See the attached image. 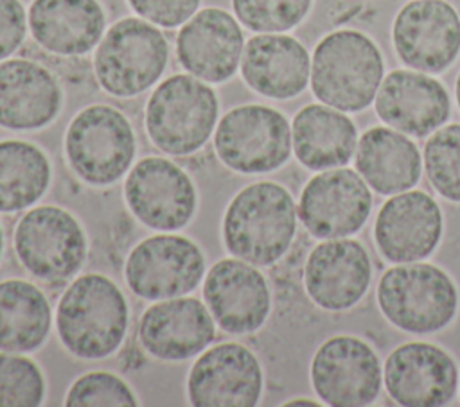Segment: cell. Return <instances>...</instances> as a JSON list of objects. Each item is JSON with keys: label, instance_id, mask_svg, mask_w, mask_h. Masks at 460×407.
Segmentation results:
<instances>
[{"label": "cell", "instance_id": "6da1fadb", "mask_svg": "<svg viewBox=\"0 0 460 407\" xmlns=\"http://www.w3.org/2000/svg\"><path fill=\"white\" fill-rule=\"evenodd\" d=\"M296 231V208L279 183L257 181L235 194L223 219L226 249L253 265H271L289 249Z\"/></svg>", "mask_w": 460, "mask_h": 407}, {"label": "cell", "instance_id": "7a4b0ae2", "mask_svg": "<svg viewBox=\"0 0 460 407\" xmlns=\"http://www.w3.org/2000/svg\"><path fill=\"white\" fill-rule=\"evenodd\" d=\"M56 328L72 355L104 359L126 337V298L110 278L83 274L63 292L56 310Z\"/></svg>", "mask_w": 460, "mask_h": 407}, {"label": "cell", "instance_id": "3957f363", "mask_svg": "<svg viewBox=\"0 0 460 407\" xmlns=\"http://www.w3.org/2000/svg\"><path fill=\"white\" fill-rule=\"evenodd\" d=\"M381 81V52L363 32L334 30L316 45L311 88L323 104L340 111H361L374 100Z\"/></svg>", "mask_w": 460, "mask_h": 407}, {"label": "cell", "instance_id": "277c9868", "mask_svg": "<svg viewBox=\"0 0 460 407\" xmlns=\"http://www.w3.org/2000/svg\"><path fill=\"white\" fill-rule=\"evenodd\" d=\"M377 305L397 328L431 333L451 323L458 290L446 271L431 264L406 262L386 269L377 283Z\"/></svg>", "mask_w": 460, "mask_h": 407}, {"label": "cell", "instance_id": "5b68a950", "mask_svg": "<svg viewBox=\"0 0 460 407\" xmlns=\"http://www.w3.org/2000/svg\"><path fill=\"white\" fill-rule=\"evenodd\" d=\"M217 118L214 90L194 75H171L151 93L146 106V131L167 154L185 156L201 149Z\"/></svg>", "mask_w": 460, "mask_h": 407}, {"label": "cell", "instance_id": "8992f818", "mask_svg": "<svg viewBox=\"0 0 460 407\" xmlns=\"http://www.w3.org/2000/svg\"><path fill=\"white\" fill-rule=\"evenodd\" d=\"M167 56V39L156 27L138 18H124L101 39L93 70L108 93L133 97L160 79Z\"/></svg>", "mask_w": 460, "mask_h": 407}, {"label": "cell", "instance_id": "52a82bcc", "mask_svg": "<svg viewBox=\"0 0 460 407\" xmlns=\"http://www.w3.org/2000/svg\"><path fill=\"white\" fill-rule=\"evenodd\" d=\"M65 152L75 174L90 185H111L135 156L131 124L113 106L95 104L79 111L65 136Z\"/></svg>", "mask_w": 460, "mask_h": 407}, {"label": "cell", "instance_id": "ba28073f", "mask_svg": "<svg viewBox=\"0 0 460 407\" xmlns=\"http://www.w3.org/2000/svg\"><path fill=\"white\" fill-rule=\"evenodd\" d=\"M13 240L20 264L50 285L70 280L86 258L83 228L66 210L58 206H36L23 213Z\"/></svg>", "mask_w": 460, "mask_h": 407}, {"label": "cell", "instance_id": "9c48e42d", "mask_svg": "<svg viewBox=\"0 0 460 407\" xmlns=\"http://www.w3.org/2000/svg\"><path fill=\"white\" fill-rule=\"evenodd\" d=\"M291 127L282 113L261 104L230 109L217 124L214 149L219 160L243 174L270 172L291 154Z\"/></svg>", "mask_w": 460, "mask_h": 407}, {"label": "cell", "instance_id": "30bf717a", "mask_svg": "<svg viewBox=\"0 0 460 407\" xmlns=\"http://www.w3.org/2000/svg\"><path fill=\"white\" fill-rule=\"evenodd\" d=\"M311 382L323 403L361 407L377 398L383 369L370 344L352 335H336L316 350Z\"/></svg>", "mask_w": 460, "mask_h": 407}, {"label": "cell", "instance_id": "8fae6325", "mask_svg": "<svg viewBox=\"0 0 460 407\" xmlns=\"http://www.w3.org/2000/svg\"><path fill=\"white\" fill-rule=\"evenodd\" d=\"M203 273L201 249L180 235L144 238L131 249L124 267L129 289L144 299L183 296L198 287Z\"/></svg>", "mask_w": 460, "mask_h": 407}, {"label": "cell", "instance_id": "7c38bea8", "mask_svg": "<svg viewBox=\"0 0 460 407\" xmlns=\"http://www.w3.org/2000/svg\"><path fill=\"white\" fill-rule=\"evenodd\" d=\"M372 210L367 181L352 169L316 174L304 186L298 217L318 238H340L361 229Z\"/></svg>", "mask_w": 460, "mask_h": 407}, {"label": "cell", "instance_id": "4fadbf2b", "mask_svg": "<svg viewBox=\"0 0 460 407\" xmlns=\"http://www.w3.org/2000/svg\"><path fill=\"white\" fill-rule=\"evenodd\" d=\"M392 38L402 63L438 74L460 52V18L446 0H411L397 13Z\"/></svg>", "mask_w": 460, "mask_h": 407}, {"label": "cell", "instance_id": "5bb4252c", "mask_svg": "<svg viewBox=\"0 0 460 407\" xmlns=\"http://www.w3.org/2000/svg\"><path fill=\"white\" fill-rule=\"evenodd\" d=\"M124 195L137 219L153 229H180L196 210V188L190 178L160 156L144 158L131 169Z\"/></svg>", "mask_w": 460, "mask_h": 407}, {"label": "cell", "instance_id": "9a60e30c", "mask_svg": "<svg viewBox=\"0 0 460 407\" xmlns=\"http://www.w3.org/2000/svg\"><path fill=\"white\" fill-rule=\"evenodd\" d=\"M261 393V364L239 342H221L203 351L187 378L189 400L198 407H252Z\"/></svg>", "mask_w": 460, "mask_h": 407}, {"label": "cell", "instance_id": "2e32d148", "mask_svg": "<svg viewBox=\"0 0 460 407\" xmlns=\"http://www.w3.org/2000/svg\"><path fill=\"white\" fill-rule=\"evenodd\" d=\"M383 380L386 393L399 405L438 407L455 396L458 369L442 348L429 342H406L388 355Z\"/></svg>", "mask_w": 460, "mask_h": 407}, {"label": "cell", "instance_id": "e0dca14e", "mask_svg": "<svg viewBox=\"0 0 460 407\" xmlns=\"http://www.w3.org/2000/svg\"><path fill=\"white\" fill-rule=\"evenodd\" d=\"M203 298L216 323L230 333L259 330L271 308L264 274L241 258H225L208 269Z\"/></svg>", "mask_w": 460, "mask_h": 407}, {"label": "cell", "instance_id": "ac0fdd59", "mask_svg": "<svg viewBox=\"0 0 460 407\" xmlns=\"http://www.w3.org/2000/svg\"><path fill=\"white\" fill-rule=\"evenodd\" d=\"M442 237V212L422 190H404L379 210L374 238L381 255L395 264L419 262L429 256Z\"/></svg>", "mask_w": 460, "mask_h": 407}, {"label": "cell", "instance_id": "d6986e66", "mask_svg": "<svg viewBox=\"0 0 460 407\" xmlns=\"http://www.w3.org/2000/svg\"><path fill=\"white\" fill-rule=\"evenodd\" d=\"M370 278L372 264L367 249L345 237L314 246L304 267L309 298L331 312L354 307L365 296Z\"/></svg>", "mask_w": 460, "mask_h": 407}, {"label": "cell", "instance_id": "ffe728a7", "mask_svg": "<svg viewBox=\"0 0 460 407\" xmlns=\"http://www.w3.org/2000/svg\"><path fill=\"white\" fill-rule=\"evenodd\" d=\"M243 30L223 9L208 7L194 13L180 29L176 54L180 65L207 82L230 79L243 56Z\"/></svg>", "mask_w": 460, "mask_h": 407}, {"label": "cell", "instance_id": "44dd1931", "mask_svg": "<svg viewBox=\"0 0 460 407\" xmlns=\"http://www.w3.org/2000/svg\"><path fill=\"white\" fill-rule=\"evenodd\" d=\"M216 337L208 307L196 298H167L140 317L138 339L144 350L162 360H185L203 351Z\"/></svg>", "mask_w": 460, "mask_h": 407}, {"label": "cell", "instance_id": "7402d4cb", "mask_svg": "<svg viewBox=\"0 0 460 407\" xmlns=\"http://www.w3.org/2000/svg\"><path fill=\"white\" fill-rule=\"evenodd\" d=\"M376 113L404 134L426 136L447 120L449 95L437 79L426 74L394 70L379 84Z\"/></svg>", "mask_w": 460, "mask_h": 407}, {"label": "cell", "instance_id": "603a6c76", "mask_svg": "<svg viewBox=\"0 0 460 407\" xmlns=\"http://www.w3.org/2000/svg\"><path fill=\"white\" fill-rule=\"evenodd\" d=\"M61 108V88L49 68L32 59L0 63V126L16 131L40 129Z\"/></svg>", "mask_w": 460, "mask_h": 407}, {"label": "cell", "instance_id": "cb8c5ba5", "mask_svg": "<svg viewBox=\"0 0 460 407\" xmlns=\"http://www.w3.org/2000/svg\"><path fill=\"white\" fill-rule=\"evenodd\" d=\"M241 74L248 86L270 99H291L309 81L311 61L305 47L284 34L253 36L241 56Z\"/></svg>", "mask_w": 460, "mask_h": 407}, {"label": "cell", "instance_id": "d4e9b609", "mask_svg": "<svg viewBox=\"0 0 460 407\" xmlns=\"http://www.w3.org/2000/svg\"><path fill=\"white\" fill-rule=\"evenodd\" d=\"M27 20L36 43L59 56L90 52L106 23L97 0H34Z\"/></svg>", "mask_w": 460, "mask_h": 407}, {"label": "cell", "instance_id": "484cf974", "mask_svg": "<svg viewBox=\"0 0 460 407\" xmlns=\"http://www.w3.org/2000/svg\"><path fill=\"white\" fill-rule=\"evenodd\" d=\"M291 143L304 167L323 170L349 163L358 133L354 122L336 108L307 104L293 118Z\"/></svg>", "mask_w": 460, "mask_h": 407}, {"label": "cell", "instance_id": "4316f807", "mask_svg": "<svg viewBox=\"0 0 460 407\" xmlns=\"http://www.w3.org/2000/svg\"><path fill=\"white\" fill-rule=\"evenodd\" d=\"M356 169L377 194L410 190L420 178V152L401 131L390 127L367 129L356 149Z\"/></svg>", "mask_w": 460, "mask_h": 407}, {"label": "cell", "instance_id": "83f0119b", "mask_svg": "<svg viewBox=\"0 0 460 407\" xmlns=\"http://www.w3.org/2000/svg\"><path fill=\"white\" fill-rule=\"evenodd\" d=\"M52 323L47 296L31 281H0V350L32 351L43 344Z\"/></svg>", "mask_w": 460, "mask_h": 407}, {"label": "cell", "instance_id": "f1b7e54d", "mask_svg": "<svg viewBox=\"0 0 460 407\" xmlns=\"http://www.w3.org/2000/svg\"><path fill=\"white\" fill-rule=\"evenodd\" d=\"M50 183L45 152L22 140L0 142V212H18L34 204Z\"/></svg>", "mask_w": 460, "mask_h": 407}, {"label": "cell", "instance_id": "f546056e", "mask_svg": "<svg viewBox=\"0 0 460 407\" xmlns=\"http://www.w3.org/2000/svg\"><path fill=\"white\" fill-rule=\"evenodd\" d=\"M424 169L442 197L460 203V124L435 129L424 145Z\"/></svg>", "mask_w": 460, "mask_h": 407}, {"label": "cell", "instance_id": "4dcf8cb0", "mask_svg": "<svg viewBox=\"0 0 460 407\" xmlns=\"http://www.w3.org/2000/svg\"><path fill=\"white\" fill-rule=\"evenodd\" d=\"M45 394V380L34 360L0 353V407H36Z\"/></svg>", "mask_w": 460, "mask_h": 407}, {"label": "cell", "instance_id": "1f68e13d", "mask_svg": "<svg viewBox=\"0 0 460 407\" xmlns=\"http://www.w3.org/2000/svg\"><path fill=\"white\" fill-rule=\"evenodd\" d=\"M313 0H232L243 25L255 32H282L298 25Z\"/></svg>", "mask_w": 460, "mask_h": 407}, {"label": "cell", "instance_id": "d6a6232c", "mask_svg": "<svg viewBox=\"0 0 460 407\" xmlns=\"http://www.w3.org/2000/svg\"><path fill=\"white\" fill-rule=\"evenodd\" d=\"M66 405L93 407V405H124L135 407L137 398L129 385L113 373L90 371L79 377L66 393Z\"/></svg>", "mask_w": 460, "mask_h": 407}, {"label": "cell", "instance_id": "836d02e7", "mask_svg": "<svg viewBox=\"0 0 460 407\" xmlns=\"http://www.w3.org/2000/svg\"><path fill=\"white\" fill-rule=\"evenodd\" d=\"M142 18L160 27L185 23L198 9L199 0H128Z\"/></svg>", "mask_w": 460, "mask_h": 407}, {"label": "cell", "instance_id": "e575fe53", "mask_svg": "<svg viewBox=\"0 0 460 407\" xmlns=\"http://www.w3.org/2000/svg\"><path fill=\"white\" fill-rule=\"evenodd\" d=\"M27 14L20 0H0V61L23 43Z\"/></svg>", "mask_w": 460, "mask_h": 407}, {"label": "cell", "instance_id": "d590c367", "mask_svg": "<svg viewBox=\"0 0 460 407\" xmlns=\"http://www.w3.org/2000/svg\"><path fill=\"white\" fill-rule=\"evenodd\" d=\"M284 405H318V402H314V400H289V402H286Z\"/></svg>", "mask_w": 460, "mask_h": 407}, {"label": "cell", "instance_id": "8d00e7d4", "mask_svg": "<svg viewBox=\"0 0 460 407\" xmlns=\"http://www.w3.org/2000/svg\"><path fill=\"white\" fill-rule=\"evenodd\" d=\"M455 91H456V102H458V108H460V74L456 77V86H455Z\"/></svg>", "mask_w": 460, "mask_h": 407}, {"label": "cell", "instance_id": "74e56055", "mask_svg": "<svg viewBox=\"0 0 460 407\" xmlns=\"http://www.w3.org/2000/svg\"><path fill=\"white\" fill-rule=\"evenodd\" d=\"M0 255H2V228H0Z\"/></svg>", "mask_w": 460, "mask_h": 407}]
</instances>
